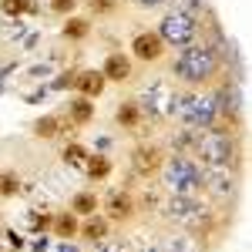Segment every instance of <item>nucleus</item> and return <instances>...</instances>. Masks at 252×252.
I'll return each instance as SVG.
<instances>
[{
	"label": "nucleus",
	"mask_w": 252,
	"mask_h": 252,
	"mask_svg": "<svg viewBox=\"0 0 252 252\" xmlns=\"http://www.w3.org/2000/svg\"><path fill=\"white\" fill-rule=\"evenodd\" d=\"M172 104H175V88L165 78H155L152 84H145L141 94H138V111L148 118L172 115Z\"/></svg>",
	"instance_id": "6"
},
{
	"label": "nucleus",
	"mask_w": 252,
	"mask_h": 252,
	"mask_svg": "<svg viewBox=\"0 0 252 252\" xmlns=\"http://www.w3.org/2000/svg\"><path fill=\"white\" fill-rule=\"evenodd\" d=\"M161 51H165V44H161V37L152 34V31H145V34H138V37L131 40V54L141 58V61H158Z\"/></svg>",
	"instance_id": "10"
},
{
	"label": "nucleus",
	"mask_w": 252,
	"mask_h": 252,
	"mask_svg": "<svg viewBox=\"0 0 252 252\" xmlns=\"http://www.w3.org/2000/svg\"><path fill=\"white\" fill-rule=\"evenodd\" d=\"M81 235H84L88 242H97V239H104V235H108V219H101L97 212H91V219L84 222Z\"/></svg>",
	"instance_id": "17"
},
{
	"label": "nucleus",
	"mask_w": 252,
	"mask_h": 252,
	"mask_svg": "<svg viewBox=\"0 0 252 252\" xmlns=\"http://www.w3.org/2000/svg\"><path fill=\"white\" fill-rule=\"evenodd\" d=\"M161 152H158L155 145H138L135 152H131V168H135V175H141V178H152L155 172H161Z\"/></svg>",
	"instance_id": "9"
},
{
	"label": "nucleus",
	"mask_w": 252,
	"mask_h": 252,
	"mask_svg": "<svg viewBox=\"0 0 252 252\" xmlns=\"http://www.w3.org/2000/svg\"><path fill=\"white\" fill-rule=\"evenodd\" d=\"M192 148H195V131L185 128V131L175 135V152H192Z\"/></svg>",
	"instance_id": "26"
},
{
	"label": "nucleus",
	"mask_w": 252,
	"mask_h": 252,
	"mask_svg": "<svg viewBox=\"0 0 252 252\" xmlns=\"http://www.w3.org/2000/svg\"><path fill=\"white\" fill-rule=\"evenodd\" d=\"M88 34V20H81V17H71L67 24H64V37H74V40H81Z\"/></svg>",
	"instance_id": "24"
},
{
	"label": "nucleus",
	"mask_w": 252,
	"mask_h": 252,
	"mask_svg": "<svg viewBox=\"0 0 252 252\" xmlns=\"http://www.w3.org/2000/svg\"><path fill=\"white\" fill-rule=\"evenodd\" d=\"M215 67H219V54H215L212 47H182V54L175 61V74L182 81H189V84H202V81H209L215 74Z\"/></svg>",
	"instance_id": "2"
},
{
	"label": "nucleus",
	"mask_w": 252,
	"mask_h": 252,
	"mask_svg": "<svg viewBox=\"0 0 252 252\" xmlns=\"http://www.w3.org/2000/svg\"><path fill=\"white\" fill-rule=\"evenodd\" d=\"M71 212H74V215H91V212H97V198L91 192H78L74 198H71Z\"/></svg>",
	"instance_id": "20"
},
{
	"label": "nucleus",
	"mask_w": 252,
	"mask_h": 252,
	"mask_svg": "<svg viewBox=\"0 0 252 252\" xmlns=\"http://www.w3.org/2000/svg\"><path fill=\"white\" fill-rule=\"evenodd\" d=\"M202 185L212 195H219V198H229V195L235 192L232 168H225V165H209V168L202 172Z\"/></svg>",
	"instance_id": "8"
},
{
	"label": "nucleus",
	"mask_w": 252,
	"mask_h": 252,
	"mask_svg": "<svg viewBox=\"0 0 252 252\" xmlns=\"http://www.w3.org/2000/svg\"><path fill=\"white\" fill-rule=\"evenodd\" d=\"M67 118H58V115H44V118H37L34 121V131H37V138H58V135H64L67 131Z\"/></svg>",
	"instance_id": "14"
},
{
	"label": "nucleus",
	"mask_w": 252,
	"mask_h": 252,
	"mask_svg": "<svg viewBox=\"0 0 252 252\" xmlns=\"http://www.w3.org/2000/svg\"><path fill=\"white\" fill-rule=\"evenodd\" d=\"M195 34H198L195 17L178 14V10L165 14L161 24H158V37H161V44H172V47H189V44L195 40Z\"/></svg>",
	"instance_id": "7"
},
{
	"label": "nucleus",
	"mask_w": 252,
	"mask_h": 252,
	"mask_svg": "<svg viewBox=\"0 0 252 252\" xmlns=\"http://www.w3.org/2000/svg\"><path fill=\"white\" fill-rule=\"evenodd\" d=\"M84 172L91 175V178H108V175H111V161H108L104 155H88Z\"/></svg>",
	"instance_id": "19"
},
{
	"label": "nucleus",
	"mask_w": 252,
	"mask_h": 252,
	"mask_svg": "<svg viewBox=\"0 0 252 252\" xmlns=\"http://www.w3.org/2000/svg\"><path fill=\"white\" fill-rule=\"evenodd\" d=\"M141 7H158V3H165V0H138Z\"/></svg>",
	"instance_id": "33"
},
{
	"label": "nucleus",
	"mask_w": 252,
	"mask_h": 252,
	"mask_svg": "<svg viewBox=\"0 0 252 252\" xmlns=\"http://www.w3.org/2000/svg\"><path fill=\"white\" fill-rule=\"evenodd\" d=\"M175 10L178 14H189V17H198L205 10V0H175Z\"/></svg>",
	"instance_id": "25"
},
{
	"label": "nucleus",
	"mask_w": 252,
	"mask_h": 252,
	"mask_svg": "<svg viewBox=\"0 0 252 252\" xmlns=\"http://www.w3.org/2000/svg\"><path fill=\"white\" fill-rule=\"evenodd\" d=\"M161 212L168 215L172 222L189 225V229H202V225L209 222V209L202 205L198 195H168L165 205H161Z\"/></svg>",
	"instance_id": "5"
},
{
	"label": "nucleus",
	"mask_w": 252,
	"mask_h": 252,
	"mask_svg": "<svg viewBox=\"0 0 252 252\" xmlns=\"http://www.w3.org/2000/svg\"><path fill=\"white\" fill-rule=\"evenodd\" d=\"M27 222H31L34 229H47V225H51V215H44V219H40V212H31V219H27Z\"/></svg>",
	"instance_id": "30"
},
{
	"label": "nucleus",
	"mask_w": 252,
	"mask_h": 252,
	"mask_svg": "<svg viewBox=\"0 0 252 252\" xmlns=\"http://www.w3.org/2000/svg\"><path fill=\"white\" fill-rule=\"evenodd\" d=\"M104 84H108V81H104L101 71H84V74L74 78V88L81 91V97H97L101 91H104Z\"/></svg>",
	"instance_id": "12"
},
{
	"label": "nucleus",
	"mask_w": 252,
	"mask_h": 252,
	"mask_svg": "<svg viewBox=\"0 0 252 252\" xmlns=\"http://www.w3.org/2000/svg\"><path fill=\"white\" fill-rule=\"evenodd\" d=\"M138 121H141V111H138V104H121V108H118V125H125V128H135Z\"/></svg>",
	"instance_id": "22"
},
{
	"label": "nucleus",
	"mask_w": 252,
	"mask_h": 252,
	"mask_svg": "<svg viewBox=\"0 0 252 252\" xmlns=\"http://www.w3.org/2000/svg\"><path fill=\"white\" fill-rule=\"evenodd\" d=\"M172 115H178L189 128H212L219 108H215L212 94H175Z\"/></svg>",
	"instance_id": "3"
},
{
	"label": "nucleus",
	"mask_w": 252,
	"mask_h": 252,
	"mask_svg": "<svg viewBox=\"0 0 252 252\" xmlns=\"http://www.w3.org/2000/svg\"><path fill=\"white\" fill-rule=\"evenodd\" d=\"M192 152H198V158L205 161V168H209V165H225V168H232V161H235L232 138L225 135V131H215V128L195 135V148Z\"/></svg>",
	"instance_id": "4"
},
{
	"label": "nucleus",
	"mask_w": 252,
	"mask_h": 252,
	"mask_svg": "<svg viewBox=\"0 0 252 252\" xmlns=\"http://www.w3.org/2000/svg\"><path fill=\"white\" fill-rule=\"evenodd\" d=\"M131 212H135V205H131V198H128L125 192H111L108 195V202H104V215H108V219L125 222Z\"/></svg>",
	"instance_id": "11"
},
{
	"label": "nucleus",
	"mask_w": 252,
	"mask_h": 252,
	"mask_svg": "<svg viewBox=\"0 0 252 252\" xmlns=\"http://www.w3.org/2000/svg\"><path fill=\"white\" fill-rule=\"evenodd\" d=\"M78 215L74 212H61V215H54V232L61 235V239H74L78 235Z\"/></svg>",
	"instance_id": "16"
},
{
	"label": "nucleus",
	"mask_w": 252,
	"mask_h": 252,
	"mask_svg": "<svg viewBox=\"0 0 252 252\" xmlns=\"http://www.w3.org/2000/svg\"><path fill=\"white\" fill-rule=\"evenodd\" d=\"M111 7H115V0H91V10L94 14H108Z\"/></svg>",
	"instance_id": "31"
},
{
	"label": "nucleus",
	"mask_w": 252,
	"mask_h": 252,
	"mask_svg": "<svg viewBox=\"0 0 252 252\" xmlns=\"http://www.w3.org/2000/svg\"><path fill=\"white\" fill-rule=\"evenodd\" d=\"M17 192H20V178L14 172H0V195L10 198V195H17Z\"/></svg>",
	"instance_id": "23"
},
{
	"label": "nucleus",
	"mask_w": 252,
	"mask_h": 252,
	"mask_svg": "<svg viewBox=\"0 0 252 252\" xmlns=\"http://www.w3.org/2000/svg\"><path fill=\"white\" fill-rule=\"evenodd\" d=\"M51 7H54L58 14H71V10L78 7V0H51Z\"/></svg>",
	"instance_id": "29"
},
{
	"label": "nucleus",
	"mask_w": 252,
	"mask_h": 252,
	"mask_svg": "<svg viewBox=\"0 0 252 252\" xmlns=\"http://www.w3.org/2000/svg\"><path fill=\"white\" fill-rule=\"evenodd\" d=\"M91 118H94L91 97H74V101H71V111H67V121H71V125H88Z\"/></svg>",
	"instance_id": "15"
},
{
	"label": "nucleus",
	"mask_w": 252,
	"mask_h": 252,
	"mask_svg": "<svg viewBox=\"0 0 252 252\" xmlns=\"http://www.w3.org/2000/svg\"><path fill=\"white\" fill-rule=\"evenodd\" d=\"M91 252H128V246H125V242H108V239H97Z\"/></svg>",
	"instance_id": "28"
},
{
	"label": "nucleus",
	"mask_w": 252,
	"mask_h": 252,
	"mask_svg": "<svg viewBox=\"0 0 252 252\" xmlns=\"http://www.w3.org/2000/svg\"><path fill=\"white\" fill-rule=\"evenodd\" d=\"M101 74H104V81H128L131 78V61L125 58V54H108Z\"/></svg>",
	"instance_id": "13"
},
{
	"label": "nucleus",
	"mask_w": 252,
	"mask_h": 252,
	"mask_svg": "<svg viewBox=\"0 0 252 252\" xmlns=\"http://www.w3.org/2000/svg\"><path fill=\"white\" fill-rule=\"evenodd\" d=\"M161 182L168 195H198L202 192V168L189 155H175L161 161Z\"/></svg>",
	"instance_id": "1"
},
{
	"label": "nucleus",
	"mask_w": 252,
	"mask_h": 252,
	"mask_svg": "<svg viewBox=\"0 0 252 252\" xmlns=\"http://www.w3.org/2000/svg\"><path fill=\"white\" fill-rule=\"evenodd\" d=\"M58 252H81V249H78V246H71V242H64V246H61Z\"/></svg>",
	"instance_id": "32"
},
{
	"label": "nucleus",
	"mask_w": 252,
	"mask_h": 252,
	"mask_svg": "<svg viewBox=\"0 0 252 252\" xmlns=\"http://www.w3.org/2000/svg\"><path fill=\"white\" fill-rule=\"evenodd\" d=\"M161 252H202V242H195L192 235H172Z\"/></svg>",
	"instance_id": "18"
},
{
	"label": "nucleus",
	"mask_w": 252,
	"mask_h": 252,
	"mask_svg": "<svg viewBox=\"0 0 252 252\" xmlns=\"http://www.w3.org/2000/svg\"><path fill=\"white\" fill-rule=\"evenodd\" d=\"M138 252H161V249H155V246H145V249H138Z\"/></svg>",
	"instance_id": "34"
},
{
	"label": "nucleus",
	"mask_w": 252,
	"mask_h": 252,
	"mask_svg": "<svg viewBox=\"0 0 252 252\" xmlns=\"http://www.w3.org/2000/svg\"><path fill=\"white\" fill-rule=\"evenodd\" d=\"M64 161H67L71 168H84V161H88V152L81 148L78 141H71V145L64 148Z\"/></svg>",
	"instance_id": "21"
},
{
	"label": "nucleus",
	"mask_w": 252,
	"mask_h": 252,
	"mask_svg": "<svg viewBox=\"0 0 252 252\" xmlns=\"http://www.w3.org/2000/svg\"><path fill=\"white\" fill-rule=\"evenodd\" d=\"M0 10H7V14H27L31 0H0Z\"/></svg>",
	"instance_id": "27"
}]
</instances>
